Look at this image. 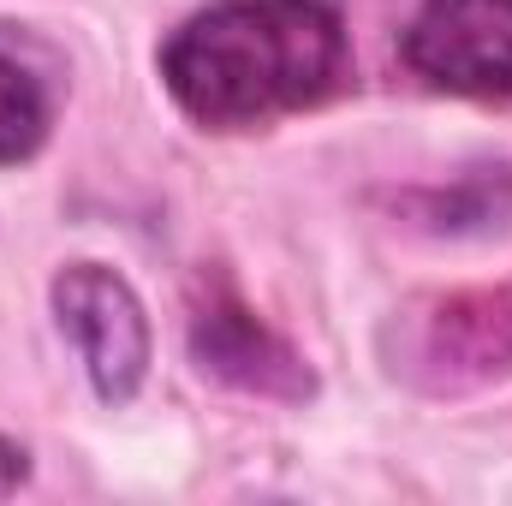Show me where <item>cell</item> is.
<instances>
[{"instance_id":"cell-1","label":"cell","mask_w":512,"mask_h":506,"mask_svg":"<svg viewBox=\"0 0 512 506\" xmlns=\"http://www.w3.org/2000/svg\"><path fill=\"white\" fill-rule=\"evenodd\" d=\"M340 0H209L161 42V84L203 131H262L346 84Z\"/></svg>"},{"instance_id":"cell-2","label":"cell","mask_w":512,"mask_h":506,"mask_svg":"<svg viewBox=\"0 0 512 506\" xmlns=\"http://www.w3.org/2000/svg\"><path fill=\"white\" fill-rule=\"evenodd\" d=\"M393 376L423 393H465L512 370V286H465L417 298L387 328Z\"/></svg>"},{"instance_id":"cell-3","label":"cell","mask_w":512,"mask_h":506,"mask_svg":"<svg viewBox=\"0 0 512 506\" xmlns=\"http://www.w3.org/2000/svg\"><path fill=\"white\" fill-rule=\"evenodd\" d=\"M54 322L84 358V376L102 405H131L149 376V310L120 268L108 262H66L48 286Z\"/></svg>"},{"instance_id":"cell-4","label":"cell","mask_w":512,"mask_h":506,"mask_svg":"<svg viewBox=\"0 0 512 506\" xmlns=\"http://www.w3.org/2000/svg\"><path fill=\"white\" fill-rule=\"evenodd\" d=\"M399 54L429 90L512 102V0H423Z\"/></svg>"},{"instance_id":"cell-5","label":"cell","mask_w":512,"mask_h":506,"mask_svg":"<svg viewBox=\"0 0 512 506\" xmlns=\"http://www.w3.org/2000/svg\"><path fill=\"white\" fill-rule=\"evenodd\" d=\"M191 358H197L203 376L227 381L239 393H256V399H274V405H304L316 393L310 364L256 316L221 274L203 280V292L191 298Z\"/></svg>"},{"instance_id":"cell-6","label":"cell","mask_w":512,"mask_h":506,"mask_svg":"<svg viewBox=\"0 0 512 506\" xmlns=\"http://www.w3.org/2000/svg\"><path fill=\"white\" fill-rule=\"evenodd\" d=\"M54 126V90L42 72H30L18 54L0 48V167L30 161Z\"/></svg>"},{"instance_id":"cell-7","label":"cell","mask_w":512,"mask_h":506,"mask_svg":"<svg viewBox=\"0 0 512 506\" xmlns=\"http://www.w3.org/2000/svg\"><path fill=\"white\" fill-rule=\"evenodd\" d=\"M24 483H30V453L12 435H0V501H12Z\"/></svg>"}]
</instances>
